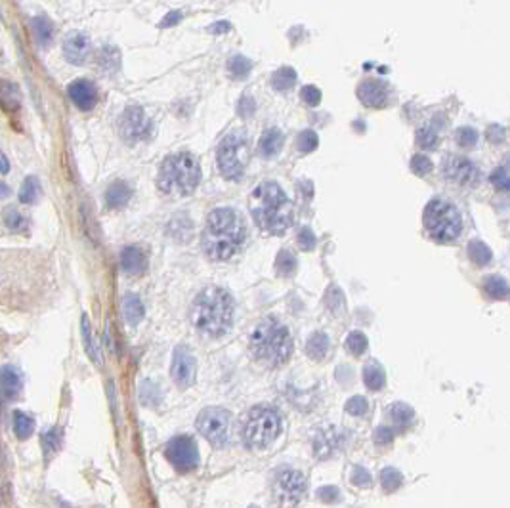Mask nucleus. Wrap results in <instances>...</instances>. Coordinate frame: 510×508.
<instances>
[{
	"instance_id": "12",
	"label": "nucleus",
	"mask_w": 510,
	"mask_h": 508,
	"mask_svg": "<svg viewBox=\"0 0 510 508\" xmlns=\"http://www.w3.org/2000/svg\"><path fill=\"white\" fill-rule=\"evenodd\" d=\"M151 130L153 123L145 117V111H143L140 106L126 107L125 113L119 119V132H121V138H123L126 143H130V145L147 140V138L151 136Z\"/></svg>"
},
{
	"instance_id": "1",
	"label": "nucleus",
	"mask_w": 510,
	"mask_h": 508,
	"mask_svg": "<svg viewBox=\"0 0 510 508\" xmlns=\"http://www.w3.org/2000/svg\"><path fill=\"white\" fill-rule=\"evenodd\" d=\"M245 241V222L241 214L228 206L215 208L206 218L203 249L210 260L224 262L239 250Z\"/></svg>"
},
{
	"instance_id": "41",
	"label": "nucleus",
	"mask_w": 510,
	"mask_h": 508,
	"mask_svg": "<svg viewBox=\"0 0 510 508\" xmlns=\"http://www.w3.org/2000/svg\"><path fill=\"white\" fill-rule=\"evenodd\" d=\"M317 143H319V140L313 130H302L296 138V147L300 153H312L317 147Z\"/></svg>"
},
{
	"instance_id": "50",
	"label": "nucleus",
	"mask_w": 510,
	"mask_h": 508,
	"mask_svg": "<svg viewBox=\"0 0 510 508\" xmlns=\"http://www.w3.org/2000/svg\"><path fill=\"white\" fill-rule=\"evenodd\" d=\"M352 483L358 485V487H367V485H371V474H369L363 466H354Z\"/></svg>"
},
{
	"instance_id": "3",
	"label": "nucleus",
	"mask_w": 510,
	"mask_h": 508,
	"mask_svg": "<svg viewBox=\"0 0 510 508\" xmlns=\"http://www.w3.org/2000/svg\"><path fill=\"white\" fill-rule=\"evenodd\" d=\"M191 323L206 337H222L232 329L233 298L220 287H206L191 306Z\"/></svg>"
},
{
	"instance_id": "14",
	"label": "nucleus",
	"mask_w": 510,
	"mask_h": 508,
	"mask_svg": "<svg viewBox=\"0 0 510 508\" xmlns=\"http://www.w3.org/2000/svg\"><path fill=\"white\" fill-rule=\"evenodd\" d=\"M170 374H172V380L176 383L180 390H186V388H189L191 384L195 383L197 363H195V357L191 356V352L186 346H178L174 350Z\"/></svg>"
},
{
	"instance_id": "21",
	"label": "nucleus",
	"mask_w": 510,
	"mask_h": 508,
	"mask_svg": "<svg viewBox=\"0 0 510 508\" xmlns=\"http://www.w3.org/2000/svg\"><path fill=\"white\" fill-rule=\"evenodd\" d=\"M0 390L6 398H16L21 390V376L12 365H4L0 369Z\"/></svg>"
},
{
	"instance_id": "59",
	"label": "nucleus",
	"mask_w": 510,
	"mask_h": 508,
	"mask_svg": "<svg viewBox=\"0 0 510 508\" xmlns=\"http://www.w3.org/2000/svg\"><path fill=\"white\" fill-rule=\"evenodd\" d=\"M249 508H258V507H249Z\"/></svg>"
},
{
	"instance_id": "23",
	"label": "nucleus",
	"mask_w": 510,
	"mask_h": 508,
	"mask_svg": "<svg viewBox=\"0 0 510 508\" xmlns=\"http://www.w3.org/2000/svg\"><path fill=\"white\" fill-rule=\"evenodd\" d=\"M143 313L145 310H143L142 300L136 294H126L123 298V315H125L126 323L130 327H136L143 319Z\"/></svg>"
},
{
	"instance_id": "20",
	"label": "nucleus",
	"mask_w": 510,
	"mask_h": 508,
	"mask_svg": "<svg viewBox=\"0 0 510 508\" xmlns=\"http://www.w3.org/2000/svg\"><path fill=\"white\" fill-rule=\"evenodd\" d=\"M132 197V189L126 182H113L106 191V206L108 208H119L128 203V199Z\"/></svg>"
},
{
	"instance_id": "46",
	"label": "nucleus",
	"mask_w": 510,
	"mask_h": 508,
	"mask_svg": "<svg viewBox=\"0 0 510 508\" xmlns=\"http://www.w3.org/2000/svg\"><path fill=\"white\" fill-rule=\"evenodd\" d=\"M411 170L417 174V176H424V174H428L430 170H432V160L426 157V155H415L411 159Z\"/></svg>"
},
{
	"instance_id": "15",
	"label": "nucleus",
	"mask_w": 510,
	"mask_h": 508,
	"mask_svg": "<svg viewBox=\"0 0 510 508\" xmlns=\"http://www.w3.org/2000/svg\"><path fill=\"white\" fill-rule=\"evenodd\" d=\"M346 446V432L337 426H327L319 430L313 437V451L319 459H327Z\"/></svg>"
},
{
	"instance_id": "26",
	"label": "nucleus",
	"mask_w": 510,
	"mask_h": 508,
	"mask_svg": "<svg viewBox=\"0 0 510 508\" xmlns=\"http://www.w3.org/2000/svg\"><path fill=\"white\" fill-rule=\"evenodd\" d=\"M99 67L106 73H117L121 65V53L115 46H104L98 53Z\"/></svg>"
},
{
	"instance_id": "24",
	"label": "nucleus",
	"mask_w": 510,
	"mask_h": 508,
	"mask_svg": "<svg viewBox=\"0 0 510 508\" xmlns=\"http://www.w3.org/2000/svg\"><path fill=\"white\" fill-rule=\"evenodd\" d=\"M363 383L367 386L369 390H382L386 384V373L382 367L371 361L367 365L363 367Z\"/></svg>"
},
{
	"instance_id": "44",
	"label": "nucleus",
	"mask_w": 510,
	"mask_h": 508,
	"mask_svg": "<svg viewBox=\"0 0 510 508\" xmlns=\"http://www.w3.org/2000/svg\"><path fill=\"white\" fill-rule=\"evenodd\" d=\"M417 142H419L422 149H432L438 143V132L428 125L422 126L421 130L417 132Z\"/></svg>"
},
{
	"instance_id": "4",
	"label": "nucleus",
	"mask_w": 510,
	"mask_h": 508,
	"mask_svg": "<svg viewBox=\"0 0 510 508\" xmlns=\"http://www.w3.org/2000/svg\"><path fill=\"white\" fill-rule=\"evenodd\" d=\"M252 357L266 367H279L293 354V339L285 325L276 317H264L251 332Z\"/></svg>"
},
{
	"instance_id": "7",
	"label": "nucleus",
	"mask_w": 510,
	"mask_h": 508,
	"mask_svg": "<svg viewBox=\"0 0 510 508\" xmlns=\"http://www.w3.org/2000/svg\"><path fill=\"white\" fill-rule=\"evenodd\" d=\"M422 220H424V228L430 233V237L441 241V243L457 239L461 235V230H463L459 210L441 197L432 199L426 205Z\"/></svg>"
},
{
	"instance_id": "5",
	"label": "nucleus",
	"mask_w": 510,
	"mask_h": 508,
	"mask_svg": "<svg viewBox=\"0 0 510 508\" xmlns=\"http://www.w3.org/2000/svg\"><path fill=\"white\" fill-rule=\"evenodd\" d=\"M201 182V165L195 155L188 152L174 153L162 160L157 186L165 195L184 197L193 193Z\"/></svg>"
},
{
	"instance_id": "60",
	"label": "nucleus",
	"mask_w": 510,
	"mask_h": 508,
	"mask_svg": "<svg viewBox=\"0 0 510 508\" xmlns=\"http://www.w3.org/2000/svg\"><path fill=\"white\" fill-rule=\"evenodd\" d=\"M509 294H510V289H509Z\"/></svg>"
},
{
	"instance_id": "6",
	"label": "nucleus",
	"mask_w": 510,
	"mask_h": 508,
	"mask_svg": "<svg viewBox=\"0 0 510 508\" xmlns=\"http://www.w3.org/2000/svg\"><path fill=\"white\" fill-rule=\"evenodd\" d=\"M279 432H281V419H279L278 411L271 409L268 405L252 407L243 419V442L251 449L269 447L278 439Z\"/></svg>"
},
{
	"instance_id": "42",
	"label": "nucleus",
	"mask_w": 510,
	"mask_h": 508,
	"mask_svg": "<svg viewBox=\"0 0 510 508\" xmlns=\"http://www.w3.org/2000/svg\"><path fill=\"white\" fill-rule=\"evenodd\" d=\"M455 138L457 143L466 149V147H474L476 142H478V132H476L472 126H461L455 132Z\"/></svg>"
},
{
	"instance_id": "32",
	"label": "nucleus",
	"mask_w": 510,
	"mask_h": 508,
	"mask_svg": "<svg viewBox=\"0 0 510 508\" xmlns=\"http://www.w3.org/2000/svg\"><path fill=\"white\" fill-rule=\"evenodd\" d=\"M82 340H84V348H86V354L90 356L92 361H96L98 365H101V357H99L98 346L94 342V335H92V329H90V321L88 315H82Z\"/></svg>"
},
{
	"instance_id": "25",
	"label": "nucleus",
	"mask_w": 510,
	"mask_h": 508,
	"mask_svg": "<svg viewBox=\"0 0 510 508\" xmlns=\"http://www.w3.org/2000/svg\"><path fill=\"white\" fill-rule=\"evenodd\" d=\"M329 346H331L329 344V337L325 332H315L306 342V352L313 359H323V357L327 356V352H329Z\"/></svg>"
},
{
	"instance_id": "34",
	"label": "nucleus",
	"mask_w": 510,
	"mask_h": 508,
	"mask_svg": "<svg viewBox=\"0 0 510 508\" xmlns=\"http://www.w3.org/2000/svg\"><path fill=\"white\" fill-rule=\"evenodd\" d=\"M296 82V71L293 67H281L278 71L274 73V79H271V84L274 88L279 90V92H285V90L293 88V84Z\"/></svg>"
},
{
	"instance_id": "55",
	"label": "nucleus",
	"mask_w": 510,
	"mask_h": 508,
	"mask_svg": "<svg viewBox=\"0 0 510 508\" xmlns=\"http://www.w3.org/2000/svg\"><path fill=\"white\" fill-rule=\"evenodd\" d=\"M182 18H184V14H182V12H169V14L165 16V19H162L161 25H159V27H172V25H176V23H178V21Z\"/></svg>"
},
{
	"instance_id": "29",
	"label": "nucleus",
	"mask_w": 510,
	"mask_h": 508,
	"mask_svg": "<svg viewBox=\"0 0 510 508\" xmlns=\"http://www.w3.org/2000/svg\"><path fill=\"white\" fill-rule=\"evenodd\" d=\"M483 291H485L487 296L501 300V298H505L509 294V285H507V281L501 276H489L483 279Z\"/></svg>"
},
{
	"instance_id": "57",
	"label": "nucleus",
	"mask_w": 510,
	"mask_h": 508,
	"mask_svg": "<svg viewBox=\"0 0 510 508\" xmlns=\"http://www.w3.org/2000/svg\"><path fill=\"white\" fill-rule=\"evenodd\" d=\"M8 170H10L8 159H6V155H4V153L0 152V172H2V174H6Z\"/></svg>"
},
{
	"instance_id": "17",
	"label": "nucleus",
	"mask_w": 510,
	"mask_h": 508,
	"mask_svg": "<svg viewBox=\"0 0 510 508\" xmlns=\"http://www.w3.org/2000/svg\"><path fill=\"white\" fill-rule=\"evenodd\" d=\"M358 98L367 107L380 109L388 101V86H386L382 80H363L358 86Z\"/></svg>"
},
{
	"instance_id": "53",
	"label": "nucleus",
	"mask_w": 510,
	"mask_h": 508,
	"mask_svg": "<svg viewBox=\"0 0 510 508\" xmlns=\"http://www.w3.org/2000/svg\"><path fill=\"white\" fill-rule=\"evenodd\" d=\"M254 107H256V104H254V99H252V96H249V94H245L241 99H239V104H237V113L243 117V119H249V117L254 113Z\"/></svg>"
},
{
	"instance_id": "39",
	"label": "nucleus",
	"mask_w": 510,
	"mask_h": 508,
	"mask_svg": "<svg viewBox=\"0 0 510 508\" xmlns=\"http://www.w3.org/2000/svg\"><path fill=\"white\" fill-rule=\"evenodd\" d=\"M42 447H45L46 457H52L62 447V434L58 432V428H50L48 432L42 434Z\"/></svg>"
},
{
	"instance_id": "13",
	"label": "nucleus",
	"mask_w": 510,
	"mask_h": 508,
	"mask_svg": "<svg viewBox=\"0 0 510 508\" xmlns=\"http://www.w3.org/2000/svg\"><path fill=\"white\" fill-rule=\"evenodd\" d=\"M441 172H444V178L461 187H472L480 180V170L474 162L459 155L446 157L441 162Z\"/></svg>"
},
{
	"instance_id": "56",
	"label": "nucleus",
	"mask_w": 510,
	"mask_h": 508,
	"mask_svg": "<svg viewBox=\"0 0 510 508\" xmlns=\"http://www.w3.org/2000/svg\"><path fill=\"white\" fill-rule=\"evenodd\" d=\"M230 29H232V25H230L228 21H218V23H215V25L208 27V31H210V33H226V31H230Z\"/></svg>"
},
{
	"instance_id": "58",
	"label": "nucleus",
	"mask_w": 510,
	"mask_h": 508,
	"mask_svg": "<svg viewBox=\"0 0 510 508\" xmlns=\"http://www.w3.org/2000/svg\"><path fill=\"white\" fill-rule=\"evenodd\" d=\"M10 195V187L4 184V182H0V199H4V197Z\"/></svg>"
},
{
	"instance_id": "37",
	"label": "nucleus",
	"mask_w": 510,
	"mask_h": 508,
	"mask_svg": "<svg viewBox=\"0 0 510 508\" xmlns=\"http://www.w3.org/2000/svg\"><path fill=\"white\" fill-rule=\"evenodd\" d=\"M380 483H382V489L386 493H394L402 487L403 483V476L396 468H385L380 472Z\"/></svg>"
},
{
	"instance_id": "33",
	"label": "nucleus",
	"mask_w": 510,
	"mask_h": 508,
	"mask_svg": "<svg viewBox=\"0 0 510 508\" xmlns=\"http://www.w3.org/2000/svg\"><path fill=\"white\" fill-rule=\"evenodd\" d=\"M38 197H40V184H38V178L29 176V178H25V182L21 184V189H19V201H21L23 205H31V203H35Z\"/></svg>"
},
{
	"instance_id": "19",
	"label": "nucleus",
	"mask_w": 510,
	"mask_h": 508,
	"mask_svg": "<svg viewBox=\"0 0 510 508\" xmlns=\"http://www.w3.org/2000/svg\"><path fill=\"white\" fill-rule=\"evenodd\" d=\"M121 267L128 276H140L147 267V260L140 247L136 245H128L121 252Z\"/></svg>"
},
{
	"instance_id": "47",
	"label": "nucleus",
	"mask_w": 510,
	"mask_h": 508,
	"mask_svg": "<svg viewBox=\"0 0 510 508\" xmlns=\"http://www.w3.org/2000/svg\"><path fill=\"white\" fill-rule=\"evenodd\" d=\"M491 182L497 189H510V172L505 167L495 169L491 174Z\"/></svg>"
},
{
	"instance_id": "35",
	"label": "nucleus",
	"mask_w": 510,
	"mask_h": 508,
	"mask_svg": "<svg viewBox=\"0 0 510 508\" xmlns=\"http://www.w3.org/2000/svg\"><path fill=\"white\" fill-rule=\"evenodd\" d=\"M252 69V63L249 58L245 56H233L230 63H228V71L232 75L233 79H245Z\"/></svg>"
},
{
	"instance_id": "49",
	"label": "nucleus",
	"mask_w": 510,
	"mask_h": 508,
	"mask_svg": "<svg viewBox=\"0 0 510 508\" xmlns=\"http://www.w3.org/2000/svg\"><path fill=\"white\" fill-rule=\"evenodd\" d=\"M317 497H319L323 503L332 505V503H339L340 500V491L339 487H335V485H327V487H319V489H317Z\"/></svg>"
},
{
	"instance_id": "51",
	"label": "nucleus",
	"mask_w": 510,
	"mask_h": 508,
	"mask_svg": "<svg viewBox=\"0 0 510 508\" xmlns=\"http://www.w3.org/2000/svg\"><path fill=\"white\" fill-rule=\"evenodd\" d=\"M298 245H300V249L302 250H312L315 247V235L310 228H302L300 232H298Z\"/></svg>"
},
{
	"instance_id": "10",
	"label": "nucleus",
	"mask_w": 510,
	"mask_h": 508,
	"mask_svg": "<svg viewBox=\"0 0 510 508\" xmlns=\"http://www.w3.org/2000/svg\"><path fill=\"white\" fill-rule=\"evenodd\" d=\"M306 491V480L295 468H283L271 481V497L279 508H295Z\"/></svg>"
},
{
	"instance_id": "9",
	"label": "nucleus",
	"mask_w": 510,
	"mask_h": 508,
	"mask_svg": "<svg viewBox=\"0 0 510 508\" xmlns=\"http://www.w3.org/2000/svg\"><path fill=\"white\" fill-rule=\"evenodd\" d=\"M197 430L215 447H224L232 434V415L222 407H206L199 413Z\"/></svg>"
},
{
	"instance_id": "27",
	"label": "nucleus",
	"mask_w": 510,
	"mask_h": 508,
	"mask_svg": "<svg viewBox=\"0 0 510 508\" xmlns=\"http://www.w3.org/2000/svg\"><path fill=\"white\" fill-rule=\"evenodd\" d=\"M413 417H415V411L407 403H394L390 407V419L396 428H402V430L407 428L413 422Z\"/></svg>"
},
{
	"instance_id": "8",
	"label": "nucleus",
	"mask_w": 510,
	"mask_h": 508,
	"mask_svg": "<svg viewBox=\"0 0 510 508\" xmlns=\"http://www.w3.org/2000/svg\"><path fill=\"white\" fill-rule=\"evenodd\" d=\"M249 159L247 136L243 132H232L226 136L218 147V169L226 180H239L245 172V165Z\"/></svg>"
},
{
	"instance_id": "48",
	"label": "nucleus",
	"mask_w": 510,
	"mask_h": 508,
	"mask_svg": "<svg viewBox=\"0 0 510 508\" xmlns=\"http://www.w3.org/2000/svg\"><path fill=\"white\" fill-rule=\"evenodd\" d=\"M373 439H375L376 446H380V447L390 446V444H392V439H394V432H392V428L378 426L375 430V434H373Z\"/></svg>"
},
{
	"instance_id": "16",
	"label": "nucleus",
	"mask_w": 510,
	"mask_h": 508,
	"mask_svg": "<svg viewBox=\"0 0 510 508\" xmlns=\"http://www.w3.org/2000/svg\"><path fill=\"white\" fill-rule=\"evenodd\" d=\"M67 94L75 106L79 107L81 111H90L92 107L96 106L98 101V92H96V86L90 82V80L79 79L73 80L67 88Z\"/></svg>"
},
{
	"instance_id": "38",
	"label": "nucleus",
	"mask_w": 510,
	"mask_h": 508,
	"mask_svg": "<svg viewBox=\"0 0 510 508\" xmlns=\"http://www.w3.org/2000/svg\"><path fill=\"white\" fill-rule=\"evenodd\" d=\"M4 223L8 226L12 232H23V230H27V218L19 213V210H16L14 206H8L4 210Z\"/></svg>"
},
{
	"instance_id": "45",
	"label": "nucleus",
	"mask_w": 510,
	"mask_h": 508,
	"mask_svg": "<svg viewBox=\"0 0 510 508\" xmlns=\"http://www.w3.org/2000/svg\"><path fill=\"white\" fill-rule=\"evenodd\" d=\"M367 409H369V403L363 396H354V398H350V400L346 401V413L354 415V417H361V415H365Z\"/></svg>"
},
{
	"instance_id": "11",
	"label": "nucleus",
	"mask_w": 510,
	"mask_h": 508,
	"mask_svg": "<svg viewBox=\"0 0 510 508\" xmlns=\"http://www.w3.org/2000/svg\"><path fill=\"white\" fill-rule=\"evenodd\" d=\"M165 457L180 474H188L199 466V449L193 437L176 436L165 447Z\"/></svg>"
},
{
	"instance_id": "52",
	"label": "nucleus",
	"mask_w": 510,
	"mask_h": 508,
	"mask_svg": "<svg viewBox=\"0 0 510 508\" xmlns=\"http://www.w3.org/2000/svg\"><path fill=\"white\" fill-rule=\"evenodd\" d=\"M302 99H304L308 106L315 107L319 101H321V92L317 86H312V84H306L302 88Z\"/></svg>"
},
{
	"instance_id": "2",
	"label": "nucleus",
	"mask_w": 510,
	"mask_h": 508,
	"mask_svg": "<svg viewBox=\"0 0 510 508\" xmlns=\"http://www.w3.org/2000/svg\"><path fill=\"white\" fill-rule=\"evenodd\" d=\"M252 218L260 230L281 235L293 222V203L276 182H262L249 201Z\"/></svg>"
},
{
	"instance_id": "54",
	"label": "nucleus",
	"mask_w": 510,
	"mask_h": 508,
	"mask_svg": "<svg viewBox=\"0 0 510 508\" xmlns=\"http://www.w3.org/2000/svg\"><path fill=\"white\" fill-rule=\"evenodd\" d=\"M487 138H489V142L495 143H501L505 140V130H502L499 125H493L487 128Z\"/></svg>"
},
{
	"instance_id": "30",
	"label": "nucleus",
	"mask_w": 510,
	"mask_h": 508,
	"mask_svg": "<svg viewBox=\"0 0 510 508\" xmlns=\"http://www.w3.org/2000/svg\"><path fill=\"white\" fill-rule=\"evenodd\" d=\"M468 258L472 260L476 266H485L491 260V250L482 241H470L468 243Z\"/></svg>"
},
{
	"instance_id": "40",
	"label": "nucleus",
	"mask_w": 510,
	"mask_h": 508,
	"mask_svg": "<svg viewBox=\"0 0 510 508\" xmlns=\"http://www.w3.org/2000/svg\"><path fill=\"white\" fill-rule=\"evenodd\" d=\"M346 348L354 356H361L367 350V337L363 332H359V330H352L348 339H346Z\"/></svg>"
},
{
	"instance_id": "31",
	"label": "nucleus",
	"mask_w": 510,
	"mask_h": 508,
	"mask_svg": "<svg viewBox=\"0 0 510 508\" xmlns=\"http://www.w3.org/2000/svg\"><path fill=\"white\" fill-rule=\"evenodd\" d=\"M31 25L35 29V36L36 40H38V45L48 46L52 43V36H54V27L50 23V19L48 18H35L31 21Z\"/></svg>"
},
{
	"instance_id": "22",
	"label": "nucleus",
	"mask_w": 510,
	"mask_h": 508,
	"mask_svg": "<svg viewBox=\"0 0 510 508\" xmlns=\"http://www.w3.org/2000/svg\"><path fill=\"white\" fill-rule=\"evenodd\" d=\"M283 147V134L278 128H268L266 132L262 134L258 143L260 153L264 157H276Z\"/></svg>"
},
{
	"instance_id": "36",
	"label": "nucleus",
	"mask_w": 510,
	"mask_h": 508,
	"mask_svg": "<svg viewBox=\"0 0 510 508\" xmlns=\"http://www.w3.org/2000/svg\"><path fill=\"white\" fill-rule=\"evenodd\" d=\"M276 269H278L279 276L283 277H291L295 274L296 260L291 250H281V252H279L278 260H276Z\"/></svg>"
},
{
	"instance_id": "43",
	"label": "nucleus",
	"mask_w": 510,
	"mask_h": 508,
	"mask_svg": "<svg viewBox=\"0 0 510 508\" xmlns=\"http://www.w3.org/2000/svg\"><path fill=\"white\" fill-rule=\"evenodd\" d=\"M325 304L331 312L339 313L340 310H344V294L339 287H331L327 294H325Z\"/></svg>"
},
{
	"instance_id": "18",
	"label": "nucleus",
	"mask_w": 510,
	"mask_h": 508,
	"mask_svg": "<svg viewBox=\"0 0 510 508\" xmlns=\"http://www.w3.org/2000/svg\"><path fill=\"white\" fill-rule=\"evenodd\" d=\"M63 53L67 58V62L75 63V65H81L84 63V60L88 58L90 53V43L86 35L82 33H71L67 35L65 43H63Z\"/></svg>"
},
{
	"instance_id": "28",
	"label": "nucleus",
	"mask_w": 510,
	"mask_h": 508,
	"mask_svg": "<svg viewBox=\"0 0 510 508\" xmlns=\"http://www.w3.org/2000/svg\"><path fill=\"white\" fill-rule=\"evenodd\" d=\"M14 432L19 439H27L31 434L35 432V420L33 417L25 415L23 411H16L14 413Z\"/></svg>"
}]
</instances>
